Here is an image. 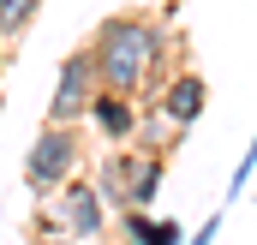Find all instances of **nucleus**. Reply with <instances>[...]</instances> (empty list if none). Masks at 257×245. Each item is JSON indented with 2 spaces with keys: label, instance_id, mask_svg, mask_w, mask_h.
<instances>
[{
  "label": "nucleus",
  "instance_id": "nucleus-4",
  "mask_svg": "<svg viewBox=\"0 0 257 245\" xmlns=\"http://www.w3.org/2000/svg\"><path fill=\"white\" fill-rule=\"evenodd\" d=\"M96 90H102V78H96V54H90V42H84V48H72V54L60 60V72H54V96H48V114H42V120H54V126H84Z\"/></svg>",
  "mask_w": 257,
  "mask_h": 245
},
{
  "label": "nucleus",
  "instance_id": "nucleus-11",
  "mask_svg": "<svg viewBox=\"0 0 257 245\" xmlns=\"http://www.w3.org/2000/svg\"><path fill=\"white\" fill-rule=\"evenodd\" d=\"M30 245H78L72 233H30Z\"/></svg>",
  "mask_w": 257,
  "mask_h": 245
},
{
  "label": "nucleus",
  "instance_id": "nucleus-6",
  "mask_svg": "<svg viewBox=\"0 0 257 245\" xmlns=\"http://www.w3.org/2000/svg\"><path fill=\"white\" fill-rule=\"evenodd\" d=\"M138 96H126V90H96L90 96V114H84V126L102 138V144H132V132H138Z\"/></svg>",
  "mask_w": 257,
  "mask_h": 245
},
{
  "label": "nucleus",
  "instance_id": "nucleus-5",
  "mask_svg": "<svg viewBox=\"0 0 257 245\" xmlns=\"http://www.w3.org/2000/svg\"><path fill=\"white\" fill-rule=\"evenodd\" d=\"M156 96H162V102H156V108H162V120L174 126V132H192V126L203 120V108H209V78H203L197 66H180Z\"/></svg>",
  "mask_w": 257,
  "mask_h": 245
},
{
  "label": "nucleus",
  "instance_id": "nucleus-2",
  "mask_svg": "<svg viewBox=\"0 0 257 245\" xmlns=\"http://www.w3.org/2000/svg\"><path fill=\"white\" fill-rule=\"evenodd\" d=\"M84 162H90V150H84V126L42 120V132H36L30 150H24V185H30V197H54L72 174H84Z\"/></svg>",
  "mask_w": 257,
  "mask_h": 245
},
{
  "label": "nucleus",
  "instance_id": "nucleus-13",
  "mask_svg": "<svg viewBox=\"0 0 257 245\" xmlns=\"http://www.w3.org/2000/svg\"><path fill=\"white\" fill-rule=\"evenodd\" d=\"M114 245H132V239H114Z\"/></svg>",
  "mask_w": 257,
  "mask_h": 245
},
{
  "label": "nucleus",
  "instance_id": "nucleus-7",
  "mask_svg": "<svg viewBox=\"0 0 257 245\" xmlns=\"http://www.w3.org/2000/svg\"><path fill=\"white\" fill-rule=\"evenodd\" d=\"M36 18H42V0H0V42L12 48L18 36H30Z\"/></svg>",
  "mask_w": 257,
  "mask_h": 245
},
{
  "label": "nucleus",
  "instance_id": "nucleus-10",
  "mask_svg": "<svg viewBox=\"0 0 257 245\" xmlns=\"http://www.w3.org/2000/svg\"><path fill=\"white\" fill-rule=\"evenodd\" d=\"M221 215H227V209H215V215H209L197 233H186V245H215V233H221Z\"/></svg>",
  "mask_w": 257,
  "mask_h": 245
},
{
  "label": "nucleus",
  "instance_id": "nucleus-9",
  "mask_svg": "<svg viewBox=\"0 0 257 245\" xmlns=\"http://www.w3.org/2000/svg\"><path fill=\"white\" fill-rule=\"evenodd\" d=\"M144 245H186L180 215H156V221H150V233H144Z\"/></svg>",
  "mask_w": 257,
  "mask_h": 245
},
{
  "label": "nucleus",
  "instance_id": "nucleus-3",
  "mask_svg": "<svg viewBox=\"0 0 257 245\" xmlns=\"http://www.w3.org/2000/svg\"><path fill=\"white\" fill-rule=\"evenodd\" d=\"M42 203L60 215V227H66L78 245L108 239V227H114V209L102 203V191H96V180H90V174H72V180H66L54 197H42Z\"/></svg>",
  "mask_w": 257,
  "mask_h": 245
},
{
  "label": "nucleus",
  "instance_id": "nucleus-1",
  "mask_svg": "<svg viewBox=\"0 0 257 245\" xmlns=\"http://www.w3.org/2000/svg\"><path fill=\"white\" fill-rule=\"evenodd\" d=\"M90 54H96V78L102 90H162L180 66H168V30L150 18V12H108L96 30H90Z\"/></svg>",
  "mask_w": 257,
  "mask_h": 245
},
{
  "label": "nucleus",
  "instance_id": "nucleus-8",
  "mask_svg": "<svg viewBox=\"0 0 257 245\" xmlns=\"http://www.w3.org/2000/svg\"><path fill=\"white\" fill-rule=\"evenodd\" d=\"M251 174H257V132H251V144H245V156L233 162V180H227V197H221V209H233V203L245 197V185H251Z\"/></svg>",
  "mask_w": 257,
  "mask_h": 245
},
{
  "label": "nucleus",
  "instance_id": "nucleus-12",
  "mask_svg": "<svg viewBox=\"0 0 257 245\" xmlns=\"http://www.w3.org/2000/svg\"><path fill=\"white\" fill-rule=\"evenodd\" d=\"M0 78H6V42H0Z\"/></svg>",
  "mask_w": 257,
  "mask_h": 245
}]
</instances>
